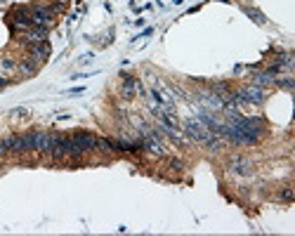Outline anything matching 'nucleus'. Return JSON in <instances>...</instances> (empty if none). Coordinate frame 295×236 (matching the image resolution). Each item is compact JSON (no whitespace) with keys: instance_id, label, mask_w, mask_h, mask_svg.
Masks as SVG:
<instances>
[{"instance_id":"11","label":"nucleus","mask_w":295,"mask_h":236,"mask_svg":"<svg viewBox=\"0 0 295 236\" xmlns=\"http://www.w3.org/2000/svg\"><path fill=\"white\" fill-rule=\"evenodd\" d=\"M279 196H281V201H286V203H290V201H293V189H290V186H283Z\"/></svg>"},{"instance_id":"16","label":"nucleus","mask_w":295,"mask_h":236,"mask_svg":"<svg viewBox=\"0 0 295 236\" xmlns=\"http://www.w3.org/2000/svg\"><path fill=\"white\" fill-rule=\"evenodd\" d=\"M5 85H7V78H0V90H3Z\"/></svg>"},{"instance_id":"5","label":"nucleus","mask_w":295,"mask_h":236,"mask_svg":"<svg viewBox=\"0 0 295 236\" xmlns=\"http://www.w3.org/2000/svg\"><path fill=\"white\" fill-rule=\"evenodd\" d=\"M26 48H29V57H33L36 62H45L50 57V52H52L48 40H43V43H29Z\"/></svg>"},{"instance_id":"12","label":"nucleus","mask_w":295,"mask_h":236,"mask_svg":"<svg viewBox=\"0 0 295 236\" xmlns=\"http://www.w3.org/2000/svg\"><path fill=\"white\" fill-rule=\"evenodd\" d=\"M50 10H52V12H64V3H57V0H55V3H52V5H50Z\"/></svg>"},{"instance_id":"10","label":"nucleus","mask_w":295,"mask_h":236,"mask_svg":"<svg viewBox=\"0 0 295 236\" xmlns=\"http://www.w3.org/2000/svg\"><path fill=\"white\" fill-rule=\"evenodd\" d=\"M246 14H251L253 21H258V24H264V21H267V19H264V14L258 12V10H253V7H246Z\"/></svg>"},{"instance_id":"4","label":"nucleus","mask_w":295,"mask_h":236,"mask_svg":"<svg viewBox=\"0 0 295 236\" xmlns=\"http://www.w3.org/2000/svg\"><path fill=\"white\" fill-rule=\"evenodd\" d=\"M10 19H12V26L14 29H19V31H24V29H29L31 24V12L26 10V7H19V10H14L12 14H10Z\"/></svg>"},{"instance_id":"14","label":"nucleus","mask_w":295,"mask_h":236,"mask_svg":"<svg viewBox=\"0 0 295 236\" xmlns=\"http://www.w3.org/2000/svg\"><path fill=\"white\" fill-rule=\"evenodd\" d=\"M170 168H172V170H182L185 166H182V161H177V158H172V161H170Z\"/></svg>"},{"instance_id":"6","label":"nucleus","mask_w":295,"mask_h":236,"mask_svg":"<svg viewBox=\"0 0 295 236\" xmlns=\"http://www.w3.org/2000/svg\"><path fill=\"white\" fill-rule=\"evenodd\" d=\"M43 40H48V29H43V26H29V29H24V43H43Z\"/></svg>"},{"instance_id":"7","label":"nucleus","mask_w":295,"mask_h":236,"mask_svg":"<svg viewBox=\"0 0 295 236\" xmlns=\"http://www.w3.org/2000/svg\"><path fill=\"white\" fill-rule=\"evenodd\" d=\"M137 83H140V78H132V76L123 74V85H121V92H123L125 100H132L137 95Z\"/></svg>"},{"instance_id":"17","label":"nucleus","mask_w":295,"mask_h":236,"mask_svg":"<svg viewBox=\"0 0 295 236\" xmlns=\"http://www.w3.org/2000/svg\"><path fill=\"white\" fill-rule=\"evenodd\" d=\"M57 3H64V5H66V3H69V0H57Z\"/></svg>"},{"instance_id":"1","label":"nucleus","mask_w":295,"mask_h":236,"mask_svg":"<svg viewBox=\"0 0 295 236\" xmlns=\"http://www.w3.org/2000/svg\"><path fill=\"white\" fill-rule=\"evenodd\" d=\"M29 12H31L33 26H43V29H50V26H52L55 12L50 10V5H33V7H29Z\"/></svg>"},{"instance_id":"13","label":"nucleus","mask_w":295,"mask_h":236,"mask_svg":"<svg viewBox=\"0 0 295 236\" xmlns=\"http://www.w3.org/2000/svg\"><path fill=\"white\" fill-rule=\"evenodd\" d=\"M0 64H3V68H5V71H14V62H12V59H3Z\"/></svg>"},{"instance_id":"9","label":"nucleus","mask_w":295,"mask_h":236,"mask_svg":"<svg viewBox=\"0 0 295 236\" xmlns=\"http://www.w3.org/2000/svg\"><path fill=\"white\" fill-rule=\"evenodd\" d=\"M38 71V62H33V57H26L24 62L19 64V74L21 76H33Z\"/></svg>"},{"instance_id":"3","label":"nucleus","mask_w":295,"mask_h":236,"mask_svg":"<svg viewBox=\"0 0 295 236\" xmlns=\"http://www.w3.org/2000/svg\"><path fill=\"white\" fill-rule=\"evenodd\" d=\"M71 137H74V142L78 144L83 151H95V149H97V135H93V132L76 130Z\"/></svg>"},{"instance_id":"2","label":"nucleus","mask_w":295,"mask_h":236,"mask_svg":"<svg viewBox=\"0 0 295 236\" xmlns=\"http://www.w3.org/2000/svg\"><path fill=\"white\" fill-rule=\"evenodd\" d=\"M185 130H187V135H189L191 139H196V142H201V144H206L210 137H215V132L210 130V128H206L201 121H187Z\"/></svg>"},{"instance_id":"15","label":"nucleus","mask_w":295,"mask_h":236,"mask_svg":"<svg viewBox=\"0 0 295 236\" xmlns=\"http://www.w3.org/2000/svg\"><path fill=\"white\" fill-rule=\"evenodd\" d=\"M83 92H85V87H71V90H69V95H74V97L76 95H83Z\"/></svg>"},{"instance_id":"8","label":"nucleus","mask_w":295,"mask_h":236,"mask_svg":"<svg viewBox=\"0 0 295 236\" xmlns=\"http://www.w3.org/2000/svg\"><path fill=\"white\" fill-rule=\"evenodd\" d=\"M229 168H232L234 173H248V168H251V161H246L243 156H234L232 163H229Z\"/></svg>"}]
</instances>
